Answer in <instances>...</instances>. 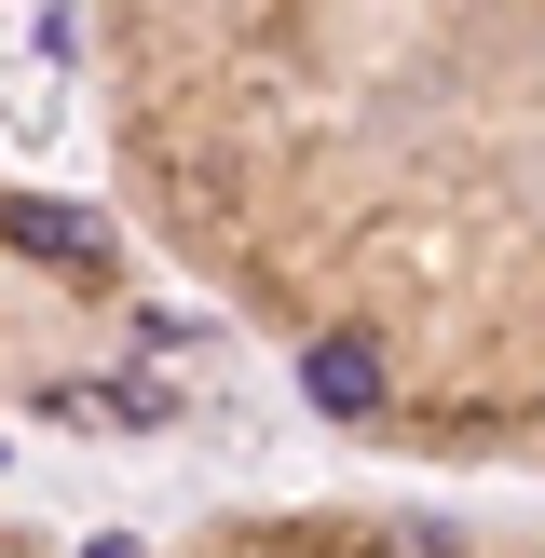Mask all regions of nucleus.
Masks as SVG:
<instances>
[{
	"label": "nucleus",
	"mask_w": 545,
	"mask_h": 558,
	"mask_svg": "<svg viewBox=\"0 0 545 558\" xmlns=\"http://www.w3.org/2000/svg\"><path fill=\"white\" fill-rule=\"evenodd\" d=\"M300 396H314L327 423H382V409H396V354H382L368 327H314V354H300Z\"/></svg>",
	"instance_id": "nucleus-1"
},
{
	"label": "nucleus",
	"mask_w": 545,
	"mask_h": 558,
	"mask_svg": "<svg viewBox=\"0 0 545 558\" xmlns=\"http://www.w3.org/2000/svg\"><path fill=\"white\" fill-rule=\"evenodd\" d=\"M14 245L69 259V272H109V218H82V205H14Z\"/></svg>",
	"instance_id": "nucleus-2"
},
{
	"label": "nucleus",
	"mask_w": 545,
	"mask_h": 558,
	"mask_svg": "<svg viewBox=\"0 0 545 558\" xmlns=\"http://www.w3.org/2000/svg\"><path fill=\"white\" fill-rule=\"evenodd\" d=\"M55 409H82V423H109V436H150V423H178V409H164L150 381H55Z\"/></svg>",
	"instance_id": "nucleus-3"
}]
</instances>
